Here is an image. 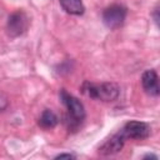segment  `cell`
Masks as SVG:
<instances>
[{"label": "cell", "instance_id": "obj_1", "mask_svg": "<svg viewBox=\"0 0 160 160\" xmlns=\"http://www.w3.org/2000/svg\"><path fill=\"white\" fill-rule=\"evenodd\" d=\"M60 98L69 112V119H70L68 120L69 128H76L85 119V109H84L82 102L75 96H72L71 94L66 92L65 90L60 91Z\"/></svg>", "mask_w": 160, "mask_h": 160}, {"label": "cell", "instance_id": "obj_2", "mask_svg": "<svg viewBox=\"0 0 160 160\" xmlns=\"http://www.w3.org/2000/svg\"><path fill=\"white\" fill-rule=\"evenodd\" d=\"M82 90L88 96L102 101H112L119 96V86L114 82H102V84L85 82Z\"/></svg>", "mask_w": 160, "mask_h": 160}, {"label": "cell", "instance_id": "obj_3", "mask_svg": "<svg viewBox=\"0 0 160 160\" xmlns=\"http://www.w3.org/2000/svg\"><path fill=\"white\" fill-rule=\"evenodd\" d=\"M126 18V8L122 5H110L102 12V21L109 29L120 28Z\"/></svg>", "mask_w": 160, "mask_h": 160}, {"label": "cell", "instance_id": "obj_4", "mask_svg": "<svg viewBox=\"0 0 160 160\" xmlns=\"http://www.w3.org/2000/svg\"><path fill=\"white\" fill-rule=\"evenodd\" d=\"M28 26H29V19H28L26 14L21 10H18L9 16L8 24H6V30L11 38H16V36L22 35L26 31Z\"/></svg>", "mask_w": 160, "mask_h": 160}, {"label": "cell", "instance_id": "obj_5", "mask_svg": "<svg viewBox=\"0 0 160 160\" xmlns=\"http://www.w3.org/2000/svg\"><path fill=\"white\" fill-rule=\"evenodd\" d=\"M121 134L125 139L142 140L150 135V126L142 121H129L124 125Z\"/></svg>", "mask_w": 160, "mask_h": 160}, {"label": "cell", "instance_id": "obj_6", "mask_svg": "<svg viewBox=\"0 0 160 160\" xmlns=\"http://www.w3.org/2000/svg\"><path fill=\"white\" fill-rule=\"evenodd\" d=\"M124 142H125V138L124 135L120 132L112 135L110 139H108L100 148H99V152L101 155H111V154H116L119 152L122 146H124Z\"/></svg>", "mask_w": 160, "mask_h": 160}, {"label": "cell", "instance_id": "obj_7", "mask_svg": "<svg viewBox=\"0 0 160 160\" xmlns=\"http://www.w3.org/2000/svg\"><path fill=\"white\" fill-rule=\"evenodd\" d=\"M141 84L144 90L151 95V96H158L159 95V80H158V74L155 70H146L142 76H141Z\"/></svg>", "mask_w": 160, "mask_h": 160}, {"label": "cell", "instance_id": "obj_8", "mask_svg": "<svg viewBox=\"0 0 160 160\" xmlns=\"http://www.w3.org/2000/svg\"><path fill=\"white\" fill-rule=\"evenodd\" d=\"M62 9L71 15H81L84 14V4L81 0H59Z\"/></svg>", "mask_w": 160, "mask_h": 160}, {"label": "cell", "instance_id": "obj_9", "mask_svg": "<svg viewBox=\"0 0 160 160\" xmlns=\"http://www.w3.org/2000/svg\"><path fill=\"white\" fill-rule=\"evenodd\" d=\"M58 122L59 119L51 110H44L39 119V125L44 129H52L58 125Z\"/></svg>", "mask_w": 160, "mask_h": 160}, {"label": "cell", "instance_id": "obj_10", "mask_svg": "<svg viewBox=\"0 0 160 160\" xmlns=\"http://www.w3.org/2000/svg\"><path fill=\"white\" fill-rule=\"evenodd\" d=\"M8 106V100L4 95H0V111H2Z\"/></svg>", "mask_w": 160, "mask_h": 160}, {"label": "cell", "instance_id": "obj_11", "mask_svg": "<svg viewBox=\"0 0 160 160\" xmlns=\"http://www.w3.org/2000/svg\"><path fill=\"white\" fill-rule=\"evenodd\" d=\"M75 156L72 155V154H60V155H58L55 159H74Z\"/></svg>", "mask_w": 160, "mask_h": 160}]
</instances>
